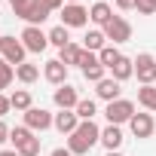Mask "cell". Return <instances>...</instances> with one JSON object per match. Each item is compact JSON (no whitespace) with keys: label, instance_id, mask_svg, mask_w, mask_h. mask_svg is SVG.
<instances>
[{"label":"cell","instance_id":"cell-8","mask_svg":"<svg viewBox=\"0 0 156 156\" xmlns=\"http://www.w3.org/2000/svg\"><path fill=\"white\" fill-rule=\"evenodd\" d=\"M52 101H55L58 110H76V104H80V95H76V89H73L70 83H64V86H58V89L52 92Z\"/></svg>","mask_w":156,"mask_h":156},{"label":"cell","instance_id":"cell-38","mask_svg":"<svg viewBox=\"0 0 156 156\" xmlns=\"http://www.w3.org/2000/svg\"><path fill=\"white\" fill-rule=\"evenodd\" d=\"M107 156H122V153H107Z\"/></svg>","mask_w":156,"mask_h":156},{"label":"cell","instance_id":"cell-23","mask_svg":"<svg viewBox=\"0 0 156 156\" xmlns=\"http://www.w3.org/2000/svg\"><path fill=\"white\" fill-rule=\"evenodd\" d=\"M67 43H70V34H67V28H64V25H58V28H52V31H49V46L64 49Z\"/></svg>","mask_w":156,"mask_h":156},{"label":"cell","instance_id":"cell-14","mask_svg":"<svg viewBox=\"0 0 156 156\" xmlns=\"http://www.w3.org/2000/svg\"><path fill=\"white\" fill-rule=\"evenodd\" d=\"M101 144L107 147V153H116V150L122 147V129H119V126H110V122H107V126L101 129Z\"/></svg>","mask_w":156,"mask_h":156},{"label":"cell","instance_id":"cell-27","mask_svg":"<svg viewBox=\"0 0 156 156\" xmlns=\"http://www.w3.org/2000/svg\"><path fill=\"white\" fill-rule=\"evenodd\" d=\"M31 138H34V132H31L28 126H16V129L9 132V141L16 144V150H19V147H22L25 141H31Z\"/></svg>","mask_w":156,"mask_h":156},{"label":"cell","instance_id":"cell-28","mask_svg":"<svg viewBox=\"0 0 156 156\" xmlns=\"http://www.w3.org/2000/svg\"><path fill=\"white\" fill-rule=\"evenodd\" d=\"M19 153H22V156H40V138H31V141H25V144L19 147Z\"/></svg>","mask_w":156,"mask_h":156},{"label":"cell","instance_id":"cell-10","mask_svg":"<svg viewBox=\"0 0 156 156\" xmlns=\"http://www.w3.org/2000/svg\"><path fill=\"white\" fill-rule=\"evenodd\" d=\"M95 95L101 98V101H119L122 98V83H116L113 80V76H104V80L101 83H95Z\"/></svg>","mask_w":156,"mask_h":156},{"label":"cell","instance_id":"cell-35","mask_svg":"<svg viewBox=\"0 0 156 156\" xmlns=\"http://www.w3.org/2000/svg\"><path fill=\"white\" fill-rule=\"evenodd\" d=\"M0 156H22L19 150H0Z\"/></svg>","mask_w":156,"mask_h":156},{"label":"cell","instance_id":"cell-29","mask_svg":"<svg viewBox=\"0 0 156 156\" xmlns=\"http://www.w3.org/2000/svg\"><path fill=\"white\" fill-rule=\"evenodd\" d=\"M37 6H43L46 12H61L64 9V0H34Z\"/></svg>","mask_w":156,"mask_h":156},{"label":"cell","instance_id":"cell-25","mask_svg":"<svg viewBox=\"0 0 156 156\" xmlns=\"http://www.w3.org/2000/svg\"><path fill=\"white\" fill-rule=\"evenodd\" d=\"M104 73H107V67H104L101 61H95V64H86V67H83V76H86L89 83H101V80H104Z\"/></svg>","mask_w":156,"mask_h":156},{"label":"cell","instance_id":"cell-30","mask_svg":"<svg viewBox=\"0 0 156 156\" xmlns=\"http://www.w3.org/2000/svg\"><path fill=\"white\" fill-rule=\"evenodd\" d=\"M9 110H12V104H9V98H6L3 92H0V119H3V116H6Z\"/></svg>","mask_w":156,"mask_h":156},{"label":"cell","instance_id":"cell-3","mask_svg":"<svg viewBox=\"0 0 156 156\" xmlns=\"http://www.w3.org/2000/svg\"><path fill=\"white\" fill-rule=\"evenodd\" d=\"M104 116H107V122H110V126H122V122H129V119L135 116V104H132L129 98L110 101V104L104 107Z\"/></svg>","mask_w":156,"mask_h":156},{"label":"cell","instance_id":"cell-31","mask_svg":"<svg viewBox=\"0 0 156 156\" xmlns=\"http://www.w3.org/2000/svg\"><path fill=\"white\" fill-rule=\"evenodd\" d=\"M9 132H12V129H9L3 119H0V144H6V141H9Z\"/></svg>","mask_w":156,"mask_h":156},{"label":"cell","instance_id":"cell-7","mask_svg":"<svg viewBox=\"0 0 156 156\" xmlns=\"http://www.w3.org/2000/svg\"><path fill=\"white\" fill-rule=\"evenodd\" d=\"M52 122H55V116H52L46 107H31V110H25V126H28L31 132H46V129H52Z\"/></svg>","mask_w":156,"mask_h":156},{"label":"cell","instance_id":"cell-13","mask_svg":"<svg viewBox=\"0 0 156 156\" xmlns=\"http://www.w3.org/2000/svg\"><path fill=\"white\" fill-rule=\"evenodd\" d=\"M52 126H55L61 135H73V132H76V126H80V116H76V110H58Z\"/></svg>","mask_w":156,"mask_h":156},{"label":"cell","instance_id":"cell-21","mask_svg":"<svg viewBox=\"0 0 156 156\" xmlns=\"http://www.w3.org/2000/svg\"><path fill=\"white\" fill-rule=\"evenodd\" d=\"M37 76H40V67H37V64H31V61H25V64H19V67H16V80H19V83H25V86H31Z\"/></svg>","mask_w":156,"mask_h":156},{"label":"cell","instance_id":"cell-9","mask_svg":"<svg viewBox=\"0 0 156 156\" xmlns=\"http://www.w3.org/2000/svg\"><path fill=\"white\" fill-rule=\"evenodd\" d=\"M6 58V64H25V55H28V49H25V43L22 40H16V37H3V52H0Z\"/></svg>","mask_w":156,"mask_h":156},{"label":"cell","instance_id":"cell-18","mask_svg":"<svg viewBox=\"0 0 156 156\" xmlns=\"http://www.w3.org/2000/svg\"><path fill=\"white\" fill-rule=\"evenodd\" d=\"M104 46H107L104 31H86V37H83V49H89V52H101Z\"/></svg>","mask_w":156,"mask_h":156},{"label":"cell","instance_id":"cell-20","mask_svg":"<svg viewBox=\"0 0 156 156\" xmlns=\"http://www.w3.org/2000/svg\"><path fill=\"white\" fill-rule=\"evenodd\" d=\"M138 104L147 113H156V86H141L138 89Z\"/></svg>","mask_w":156,"mask_h":156},{"label":"cell","instance_id":"cell-22","mask_svg":"<svg viewBox=\"0 0 156 156\" xmlns=\"http://www.w3.org/2000/svg\"><path fill=\"white\" fill-rule=\"evenodd\" d=\"M119 58H122V52H119V49H116L113 43H107V46H104V49L98 52V61H101V64H104L107 70H110V67H113V64H116Z\"/></svg>","mask_w":156,"mask_h":156},{"label":"cell","instance_id":"cell-33","mask_svg":"<svg viewBox=\"0 0 156 156\" xmlns=\"http://www.w3.org/2000/svg\"><path fill=\"white\" fill-rule=\"evenodd\" d=\"M49 156H73V153H70V150H67V147H55V150H52V153H49Z\"/></svg>","mask_w":156,"mask_h":156},{"label":"cell","instance_id":"cell-16","mask_svg":"<svg viewBox=\"0 0 156 156\" xmlns=\"http://www.w3.org/2000/svg\"><path fill=\"white\" fill-rule=\"evenodd\" d=\"M113 19V9H110V3H104V0H98V3H92L89 6V22H95V25H107Z\"/></svg>","mask_w":156,"mask_h":156},{"label":"cell","instance_id":"cell-34","mask_svg":"<svg viewBox=\"0 0 156 156\" xmlns=\"http://www.w3.org/2000/svg\"><path fill=\"white\" fill-rule=\"evenodd\" d=\"M25 3H31V0H9V6H12V9H19V6H25Z\"/></svg>","mask_w":156,"mask_h":156},{"label":"cell","instance_id":"cell-1","mask_svg":"<svg viewBox=\"0 0 156 156\" xmlns=\"http://www.w3.org/2000/svg\"><path fill=\"white\" fill-rule=\"evenodd\" d=\"M95 144H101V129L95 126V119H83L80 126H76L73 135H67V150H70L73 156L89 153Z\"/></svg>","mask_w":156,"mask_h":156},{"label":"cell","instance_id":"cell-2","mask_svg":"<svg viewBox=\"0 0 156 156\" xmlns=\"http://www.w3.org/2000/svg\"><path fill=\"white\" fill-rule=\"evenodd\" d=\"M101 31H104V37H107L113 46H122V43H129V40H132V25H129L122 16H113Z\"/></svg>","mask_w":156,"mask_h":156},{"label":"cell","instance_id":"cell-5","mask_svg":"<svg viewBox=\"0 0 156 156\" xmlns=\"http://www.w3.org/2000/svg\"><path fill=\"white\" fill-rule=\"evenodd\" d=\"M61 25L70 31V28H86L89 25V9L83 3H64L61 9Z\"/></svg>","mask_w":156,"mask_h":156},{"label":"cell","instance_id":"cell-11","mask_svg":"<svg viewBox=\"0 0 156 156\" xmlns=\"http://www.w3.org/2000/svg\"><path fill=\"white\" fill-rule=\"evenodd\" d=\"M129 129H132L135 138H150L153 129H156V119H153V113H135L129 119Z\"/></svg>","mask_w":156,"mask_h":156},{"label":"cell","instance_id":"cell-24","mask_svg":"<svg viewBox=\"0 0 156 156\" xmlns=\"http://www.w3.org/2000/svg\"><path fill=\"white\" fill-rule=\"evenodd\" d=\"M16 80V67L12 64H6V58L0 55V92L3 89H9V83Z\"/></svg>","mask_w":156,"mask_h":156},{"label":"cell","instance_id":"cell-17","mask_svg":"<svg viewBox=\"0 0 156 156\" xmlns=\"http://www.w3.org/2000/svg\"><path fill=\"white\" fill-rule=\"evenodd\" d=\"M80 58H83V46H76V43H67L64 49H58V61L67 67H80Z\"/></svg>","mask_w":156,"mask_h":156},{"label":"cell","instance_id":"cell-6","mask_svg":"<svg viewBox=\"0 0 156 156\" xmlns=\"http://www.w3.org/2000/svg\"><path fill=\"white\" fill-rule=\"evenodd\" d=\"M19 40L25 43V49H28V52H37V55H40V52H46V46H49V34H46V31H40L37 25H28V28L22 31V37H19Z\"/></svg>","mask_w":156,"mask_h":156},{"label":"cell","instance_id":"cell-12","mask_svg":"<svg viewBox=\"0 0 156 156\" xmlns=\"http://www.w3.org/2000/svg\"><path fill=\"white\" fill-rule=\"evenodd\" d=\"M43 76H46L52 86H64L67 83V64H61L58 58H52V61L43 64Z\"/></svg>","mask_w":156,"mask_h":156},{"label":"cell","instance_id":"cell-32","mask_svg":"<svg viewBox=\"0 0 156 156\" xmlns=\"http://www.w3.org/2000/svg\"><path fill=\"white\" fill-rule=\"evenodd\" d=\"M138 0H116V9H135Z\"/></svg>","mask_w":156,"mask_h":156},{"label":"cell","instance_id":"cell-15","mask_svg":"<svg viewBox=\"0 0 156 156\" xmlns=\"http://www.w3.org/2000/svg\"><path fill=\"white\" fill-rule=\"evenodd\" d=\"M110 73H113V80L116 83H126L129 76H135V58H129V55H122L113 67H110Z\"/></svg>","mask_w":156,"mask_h":156},{"label":"cell","instance_id":"cell-26","mask_svg":"<svg viewBox=\"0 0 156 156\" xmlns=\"http://www.w3.org/2000/svg\"><path fill=\"white\" fill-rule=\"evenodd\" d=\"M95 113H98V104L92 98H80V104H76V116H80V122L83 119H92Z\"/></svg>","mask_w":156,"mask_h":156},{"label":"cell","instance_id":"cell-36","mask_svg":"<svg viewBox=\"0 0 156 156\" xmlns=\"http://www.w3.org/2000/svg\"><path fill=\"white\" fill-rule=\"evenodd\" d=\"M64 3H80V0H64Z\"/></svg>","mask_w":156,"mask_h":156},{"label":"cell","instance_id":"cell-37","mask_svg":"<svg viewBox=\"0 0 156 156\" xmlns=\"http://www.w3.org/2000/svg\"><path fill=\"white\" fill-rule=\"evenodd\" d=\"M0 52H3V37H0Z\"/></svg>","mask_w":156,"mask_h":156},{"label":"cell","instance_id":"cell-4","mask_svg":"<svg viewBox=\"0 0 156 156\" xmlns=\"http://www.w3.org/2000/svg\"><path fill=\"white\" fill-rule=\"evenodd\" d=\"M135 76L141 86H153L156 83V58L150 52H141L135 55Z\"/></svg>","mask_w":156,"mask_h":156},{"label":"cell","instance_id":"cell-19","mask_svg":"<svg viewBox=\"0 0 156 156\" xmlns=\"http://www.w3.org/2000/svg\"><path fill=\"white\" fill-rule=\"evenodd\" d=\"M9 104H12V110H31L34 107V98H31V92L28 89H16L12 95H9Z\"/></svg>","mask_w":156,"mask_h":156}]
</instances>
